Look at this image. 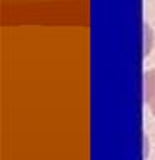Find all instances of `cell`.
<instances>
[{
  "label": "cell",
  "mask_w": 155,
  "mask_h": 160,
  "mask_svg": "<svg viewBox=\"0 0 155 160\" xmlns=\"http://www.w3.org/2000/svg\"><path fill=\"white\" fill-rule=\"evenodd\" d=\"M145 102L155 115V70L145 73Z\"/></svg>",
  "instance_id": "obj_1"
}]
</instances>
